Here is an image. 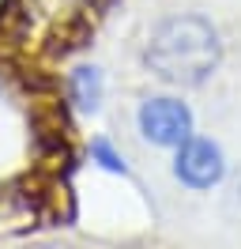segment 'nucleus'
Listing matches in <instances>:
<instances>
[{
	"label": "nucleus",
	"instance_id": "obj_4",
	"mask_svg": "<svg viewBox=\"0 0 241 249\" xmlns=\"http://www.w3.org/2000/svg\"><path fill=\"white\" fill-rule=\"evenodd\" d=\"M72 102L79 109H98V102H102V72L98 68L83 64L72 72Z\"/></svg>",
	"mask_w": 241,
	"mask_h": 249
},
{
	"label": "nucleus",
	"instance_id": "obj_1",
	"mask_svg": "<svg viewBox=\"0 0 241 249\" xmlns=\"http://www.w3.org/2000/svg\"><path fill=\"white\" fill-rule=\"evenodd\" d=\"M223 46L219 34L207 19L200 16H173L162 19L147 38L143 61L158 79L177 83V87H196L219 68Z\"/></svg>",
	"mask_w": 241,
	"mask_h": 249
},
{
	"label": "nucleus",
	"instance_id": "obj_5",
	"mask_svg": "<svg viewBox=\"0 0 241 249\" xmlns=\"http://www.w3.org/2000/svg\"><path fill=\"white\" fill-rule=\"evenodd\" d=\"M27 8L45 23H68L87 8V0H27Z\"/></svg>",
	"mask_w": 241,
	"mask_h": 249
},
{
	"label": "nucleus",
	"instance_id": "obj_3",
	"mask_svg": "<svg viewBox=\"0 0 241 249\" xmlns=\"http://www.w3.org/2000/svg\"><path fill=\"white\" fill-rule=\"evenodd\" d=\"M223 151L211 140H189L177 143V162H173V174L189 189H211L219 178H223Z\"/></svg>",
	"mask_w": 241,
	"mask_h": 249
},
{
	"label": "nucleus",
	"instance_id": "obj_2",
	"mask_svg": "<svg viewBox=\"0 0 241 249\" xmlns=\"http://www.w3.org/2000/svg\"><path fill=\"white\" fill-rule=\"evenodd\" d=\"M136 121H139V132L158 147H177L192 136V113L177 98H147Z\"/></svg>",
	"mask_w": 241,
	"mask_h": 249
},
{
	"label": "nucleus",
	"instance_id": "obj_7",
	"mask_svg": "<svg viewBox=\"0 0 241 249\" xmlns=\"http://www.w3.org/2000/svg\"><path fill=\"white\" fill-rule=\"evenodd\" d=\"M0 8H4V0H0Z\"/></svg>",
	"mask_w": 241,
	"mask_h": 249
},
{
	"label": "nucleus",
	"instance_id": "obj_6",
	"mask_svg": "<svg viewBox=\"0 0 241 249\" xmlns=\"http://www.w3.org/2000/svg\"><path fill=\"white\" fill-rule=\"evenodd\" d=\"M90 159H94L98 166H105V170H113V174H128L124 155H117L109 140H94V143H90Z\"/></svg>",
	"mask_w": 241,
	"mask_h": 249
}]
</instances>
